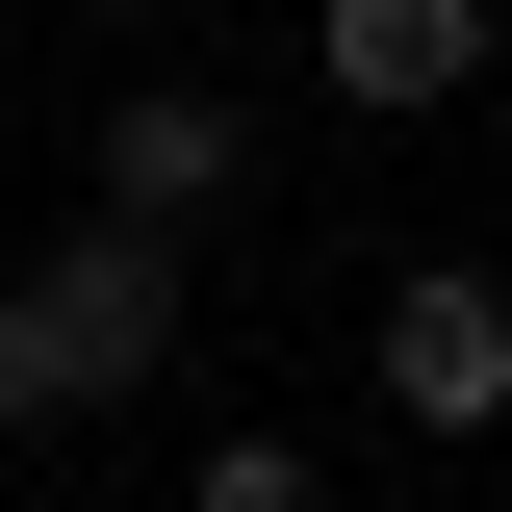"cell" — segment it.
Returning a JSON list of instances; mask_svg holds the SVG:
<instances>
[{
    "label": "cell",
    "mask_w": 512,
    "mask_h": 512,
    "mask_svg": "<svg viewBox=\"0 0 512 512\" xmlns=\"http://www.w3.org/2000/svg\"><path fill=\"white\" fill-rule=\"evenodd\" d=\"M231 180H256V128L205 103V77H128V103H103V205H128V231H205Z\"/></svg>",
    "instance_id": "277c9868"
},
{
    "label": "cell",
    "mask_w": 512,
    "mask_h": 512,
    "mask_svg": "<svg viewBox=\"0 0 512 512\" xmlns=\"http://www.w3.org/2000/svg\"><path fill=\"white\" fill-rule=\"evenodd\" d=\"M180 359V231H77V256H26L0 282V436H52V410H128V384Z\"/></svg>",
    "instance_id": "6da1fadb"
},
{
    "label": "cell",
    "mask_w": 512,
    "mask_h": 512,
    "mask_svg": "<svg viewBox=\"0 0 512 512\" xmlns=\"http://www.w3.org/2000/svg\"><path fill=\"white\" fill-rule=\"evenodd\" d=\"M180 512H333V461H308V436H231V461H205Z\"/></svg>",
    "instance_id": "5b68a950"
},
{
    "label": "cell",
    "mask_w": 512,
    "mask_h": 512,
    "mask_svg": "<svg viewBox=\"0 0 512 512\" xmlns=\"http://www.w3.org/2000/svg\"><path fill=\"white\" fill-rule=\"evenodd\" d=\"M308 77L359 128H436L461 77H487V0H308Z\"/></svg>",
    "instance_id": "3957f363"
},
{
    "label": "cell",
    "mask_w": 512,
    "mask_h": 512,
    "mask_svg": "<svg viewBox=\"0 0 512 512\" xmlns=\"http://www.w3.org/2000/svg\"><path fill=\"white\" fill-rule=\"evenodd\" d=\"M359 359H384V410H410L436 461L512 436V282H487V256H410V282L359 308Z\"/></svg>",
    "instance_id": "7a4b0ae2"
}]
</instances>
